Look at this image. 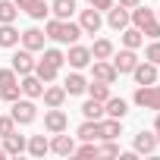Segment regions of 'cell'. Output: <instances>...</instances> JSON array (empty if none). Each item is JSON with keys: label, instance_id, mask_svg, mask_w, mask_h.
I'll return each mask as SVG.
<instances>
[{"label": "cell", "instance_id": "1", "mask_svg": "<svg viewBox=\"0 0 160 160\" xmlns=\"http://www.w3.org/2000/svg\"><path fill=\"white\" fill-rule=\"evenodd\" d=\"M44 35L57 44H75L78 38H82V25L78 22H69V19H47L44 22Z\"/></svg>", "mask_w": 160, "mask_h": 160}, {"label": "cell", "instance_id": "2", "mask_svg": "<svg viewBox=\"0 0 160 160\" xmlns=\"http://www.w3.org/2000/svg\"><path fill=\"white\" fill-rule=\"evenodd\" d=\"M129 22H132L141 35H148L151 41H154V38H160V22H157V13H154L151 7L138 3L135 10H129Z\"/></svg>", "mask_w": 160, "mask_h": 160}, {"label": "cell", "instance_id": "3", "mask_svg": "<svg viewBox=\"0 0 160 160\" xmlns=\"http://www.w3.org/2000/svg\"><path fill=\"white\" fill-rule=\"evenodd\" d=\"M132 101H135L141 110H160V85H157V82H154V85H138L135 94H132Z\"/></svg>", "mask_w": 160, "mask_h": 160}, {"label": "cell", "instance_id": "4", "mask_svg": "<svg viewBox=\"0 0 160 160\" xmlns=\"http://www.w3.org/2000/svg\"><path fill=\"white\" fill-rule=\"evenodd\" d=\"M13 119H16V126H32L35 119H38V107H35V101L32 98H16L13 101V113H10Z\"/></svg>", "mask_w": 160, "mask_h": 160}, {"label": "cell", "instance_id": "5", "mask_svg": "<svg viewBox=\"0 0 160 160\" xmlns=\"http://www.w3.org/2000/svg\"><path fill=\"white\" fill-rule=\"evenodd\" d=\"M110 63H113V69H116L119 75H132V69L138 66V57H135V50H132V47H122L119 53L113 50V57H110Z\"/></svg>", "mask_w": 160, "mask_h": 160}, {"label": "cell", "instance_id": "6", "mask_svg": "<svg viewBox=\"0 0 160 160\" xmlns=\"http://www.w3.org/2000/svg\"><path fill=\"white\" fill-rule=\"evenodd\" d=\"M44 129H47L50 135L66 132V129H69V116H66L60 107H47V113H44Z\"/></svg>", "mask_w": 160, "mask_h": 160}, {"label": "cell", "instance_id": "7", "mask_svg": "<svg viewBox=\"0 0 160 160\" xmlns=\"http://www.w3.org/2000/svg\"><path fill=\"white\" fill-rule=\"evenodd\" d=\"M66 63L72 66V69H85V66H91V47H82V44H69V53H66Z\"/></svg>", "mask_w": 160, "mask_h": 160}, {"label": "cell", "instance_id": "8", "mask_svg": "<svg viewBox=\"0 0 160 160\" xmlns=\"http://www.w3.org/2000/svg\"><path fill=\"white\" fill-rule=\"evenodd\" d=\"M91 75L98 78V82H107V85H113L116 78H119V72L113 69L110 60H91Z\"/></svg>", "mask_w": 160, "mask_h": 160}, {"label": "cell", "instance_id": "9", "mask_svg": "<svg viewBox=\"0 0 160 160\" xmlns=\"http://www.w3.org/2000/svg\"><path fill=\"white\" fill-rule=\"evenodd\" d=\"M78 25H82V35H98L101 25H104V16L91 7V10H82V16H78Z\"/></svg>", "mask_w": 160, "mask_h": 160}, {"label": "cell", "instance_id": "10", "mask_svg": "<svg viewBox=\"0 0 160 160\" xmlns=\"http://www.w3.org/2000/svg\"><path fill=\"white\" fill-rule=\"evenodd\" d=\"M19 41H22V47L25 50H44V41H47V35H44V28H25L22 35H19Z\"/></svg>", "mask_w": 160, "mask_h": 160}, {"label": "cell", "instance_id": "11", "mask_svg": "<svg viewBox=\"0 0 160 160\" xmlns=\"http://www.w3.org/2000/svg\"><path fill=\"white\" fill-rule=\"evenodd\" d=\"M132 75H135V85H154L157 82V66L151 63V60H138V66L132 69Z\"/></svg>", "mask_w": 160, "mask_h": 160}, {"label": "cell", "instance_id": "12", "mask_svg": "<svg viewBox=\"0 0 160 160\" xmlns=\"http://www.w3.org/2000/svg\"><path fill=\"white\" fill-rule=\"evenodd\" d=\"M13 69H16V75H28V72H35V57H32V50H16L13 57Z\"/></svg>", "mask_w": 160, "mask_h": 160}, {"label": "cell", "instance_id": "13", "mask_svg": "<svg viewBox=\"0 0 160 160\" xmlns=\"http://www.w3.org/2000/svg\"><path fill=\"white\" fill-rule=\"evenodd\" d=\"M13 3L22 13H28L32 19H47V13H50V7L44 3V0H13Z\"/></svg>", "mask_w": 160, "mask_h": 160}, {"label": "cell", "instance_id": "14", "mask_svg": "<svg viewBox=\"0 0 160 160\" xmlns=\"http://www.w3.org/2000/svg\"><path fill=\"white\" fill-rule=\"evenodd\" d=\"M107 25H110L113 32H122L126 25H132V22H129V10H122L119 3H113V7L107 10Z\"/></svg>", "mask_w": 160, "mask_h": 160}, {"label": "cell", "instance_id": "15", "mask_svg": "<svg viewBox=\"0 0 160 160\" xmlns=\"http://www.w3.org/2000/svg\"><path fill=\"white\" fill-rule=\"evenodd\" d=\"M132 148H135V154H154V151H157V135L141 129V132L132 138Z\"/></svg>", "mask_w": 160, "mask_h": 160}, {"label": "cell", "instance_id": "16", "mask_svg": "<svg viewBox=\"0 0 160 160\" xmlns=\"http://www.w3.org/2000/svg\"><path fill=\"white\" fill-rule=\"evenodd\" d=\"M19 91L25 94V98H41V91H44V82L35 75V72H28V75H22V82H19Z\"/></svg>", "mask_w": 160, "mask_h": 160}, {"label": "cell", "instance_id": "17", "mask_svg": "<svg viewBox=\"0 0 160 160\" xmlns=\"http://www.w3.org/2000/svg\"><path fill=\"white\" fill-rule=\"evenodd\" d=\"M63 88H66V94H85V88H88V78L78 72V69H72L69 75H66V82H63Z\"/></svg>", "mask_w": 160, "mask_h": 160}, {"label": "cell", "instance_id": "18", "mask_svg": "<svg viewBox=\"0 0 160 160\" xmlns=\"http://www.w3.org/2000/svg\"><path fill=\"white\" fill-rule=\"evenodd\" d=\"M41 98H44V107H63V101H66L69 94H66L63 85H44Z\"/></svg>", "mask_w": 160, "mask_h": 160}, {"label": "cell", "instance_id": "19", "mask_svg": "<svg viewBox=\"0 0 160 160\" xmlns=\"http://www.w3.org/2000/svg\"><path fill=\"white\" fill-rule=\"evenodd\" d=\"M25 144H28V138H25V135H19V132L3 135V151H7V157H19V154L25 151Z\"/></svg>", "mask_w": 160, "mask_h": 160}, {"label": "cell", "instance_id": "20", "mask_svg": "<svg viewBox=\"0 0 160 160\" xmlns=\"http://www.w3.org/2000/svg\"><path fill=\"white\" fill-rule=\"evenodd\" d=\"M50 151H53V154H60V157H69V154L75 151V138H72V135L57 132V135L50 138Z\"/></svg>", "mask_w": 160, "mask_h": 160}, {"label": "cell", "instance_id": "21", "mask_svg": "<svg viewBox=\"0 0 160 160\" xmlns=\"http://www.w3.org/2000/svg\"><path fill=\"white\" fill-rule=\"evenodd\" d=\"M0 47H7V50L19 47V28L13 22H0Z\"/></svg>", "mask_w": 160, "mask_h": 160}, {"label": "cell", "instance_id": "22", "mask_svg": "<svg viewBox=\"0 0 160 160\" xmlns=\"http://www.w3.org/2000/svg\"><path fill=\"white\" fill-rule=\"evenodd\" d=\"M98 126H101V138H104V141H110V138H119V135H122V119L107 116V119H98Z\"/></svg>", "mask_w": 160, "mask_h": 160}, {"label": "cell", "instance_id": "23", "mask_svg": "<svg viewBox=\"0 0 160 160\" xmlns=\"http://www.w3.org/2000/svg\"><path fill=\"white\" fill-rule=\"evenodd\" d=\"M35 75L41 78L44 85H50L53 78L60 75V66H53V63H47V60H35Z\"/></svg>", "mask_w": 160, "mask_h": 160}, {"label": "cell", "instance_id": "24", "mask_svg": "<svg viewBox=\"0 0 160 160\" xmlns=\"http://www.w3.org/2000/svg\"><path fill=\"white\" fill-rule=\"evenodd\" d=\"M104 113L113 116V119H122V116L129 113V104H126L122 98H113V94H110V98L104 101Z\"/></svg>", "mask_w": 160, "mask_h": 160}, {"label": "cell", "instance_id": "25", "mask_svg": "<svg viewBox=\"0 0 160 160\" xmlns=\"http://www.w3.org/2000/svg\"><path fill=\"white\" fill-rule=\"evenodd\" d=\"M113 57V41L110 38H98L91 44V60H110Z\"/></svg>", "mask_w": 160, "mask_h": 160}, {"label": "cell", "instance_id": "26", "mask_svg": "<svg viewBox=\"0 0 160 160\" xmlns=\"http://www.w3.org/2000/svg\"><path fill=\"white\" fill-rule=\"evenodd\" d=\"M82 141H98L101 138V126H98V119H85L82 126H78V132H75Z\"/></svg>", "mask_w": 160, "mask_h": 160}, {"label": "cell", "instance_id": "27", "mask_svg": "<svg viewBox=\"0 0 160 160\" xmlns=\"http://www.w3.org/2000/svg\"><path fill=\"white\" fill-rule=\"evenodd\" d=\"M119 38H122V47H132V50H138V47H141V44H144V35H141V32H138V28H135V25H132V28H129V25H126V28H122V35H119Z\"/></svg>", "mask_w": 160, "mask_h": 160}, {"label": "cell", "instance_id": "28", "mask_svg": "<svg viewBox=\"0 0 160 160\" xmlns=\"http://www.w3.org/2000/svg\"><path fill=\"white\" fill-rule=\"evenodd\" d=\"M25 151H28L32 157H44V154L50 151V141H47L44 135H32V138H28V144H25Z\"/></svg>", "mask_w": 160, "mask_h": 160}, {"label": "cell", "instance_id": "29", "mask_svg": "<svg viewBox=\"0 0 160 160\" xmlns=\"http://www.w3.org/2000/svg\"><path fill=\"white\" fill-rule=\"evenodd\" d=\"M50 13H53L57 19H69V16L75 13V0H53V3H50Z\"/></svg>", "mask_w": 160, "mask_h": 160}, {"label": "cell", "instance_id": "30", "mask_svg": "<svg viewBox=\"0 0 160 160\" xmlns=\"http://www.w3.org/2000/svg\"><path fill=\"white\" fill-rule=\"evenodd\" d=\"M88 98H94V101H107L110 98V85L107 82H98V78H94V82H88Z\"/></svg>", "mask_w": 160, "mask_h": 160}, {"label": "cell", "instance_id": "31", "mask_svg": "<svg viewBox=\"0 0 160 160\" xmlns=\"http://www.w3.org/2000/svg\"><path fill=\"white\" fill-rule=\"evenodd\" d=\"M82 113H85V119H101V116H104V101L88 98V101L82 104Z\"/></svg>", "mask_w": 160, "mask_h": 160}, {"label": "cell", "instance_id": "32", "mask_svg": "<svg viewBox=\"0 0 160 160\" xmlns=\"http://www.w3.org/2000/svg\"><path fill=\"white\" fill-rule=\"evenodd\" d=\"M16 16H19V7L13 0H0V22H13Z\"/></svg>", "mask_w": 160, "mask_h": 160}, {"label": "cell", "instance_id": "33", "mask_svg": "<svg viewBox=\"0 0 160 160\" xmlns=\"http://www.w3.org/2000/svg\"><path fill=\"white\" fill-rule=\"evenodd\" d=\"M144 60H151V63L160 69V38H154V41L144 47Z\"/></svg>", "mask_w": 160, "mask_h": 160}, {"label": "cell", "instance_id": "34", "mask_svg": "<svg viewBox=\"0 0 160 160\" xmlns=\"http://www.w3.org/2000/svg\"><path fill=\"white\" fill-rule=\"evenodd\" d=\"M13 85H19L16 69H13V66H10V69H0V91H3V88H13Z\"/></svg>", "mask_w": 160, "mask_h": 160}, {"label": "cell", "instance_id": "35", "mask_svg": "<svg viewBox=\"0 0 160 160\" xmlns=\"http://www.w3.org/2000/svg\"><path fill=\"white\" fill-rule=\"evenodd\" d=\"M41 60H47V63H53V66H63V63H66V53L57 50V47H44V57H41Z\"/></svg>", "mask_w": 160, "mask_h": 160}, {"label": "cell", "instance_id": "36", "mask_svg": "<svg viewBox=\"0 0 160 160\" xmlns=\"http://www.w3.org/2000/svg\"><path fill=\"white\" fill-rule=\"evenodd\" d=\"M98 157H119V144H116V138L104 141V144L98 148Z\"/></svg>", "mask_w": 160, "mask_h": 160}, {"label": "cell", "instance_id": "37", "mask_svg": "<svg viewBox=\"0 0 160 160\" xmlns=\"http://www.w3.org/2000/svg\"><path fill=\"white\" fill-rule=\"evenodd\" d=\"M72 154H75V157H98V144H94V141H85L82 148H75Z\"/></svg>", "mask_w": 160, "mask_h": 160}, {"label": "cell", "instance_id": "38", "mask_svg": "<svg viewBox=\"0 0 160 160\" xmlns=\"http://www.w3.org/2000/svg\"><path fill=\"white\" fill-rule=\"evenodd\" d=\"M10 132H16V119L13 116H0V138L10 135Z\"/></svg>", "mask_w": 160, "mask_h": 160}, {"label": "cell", "instance_id": "39", "mask_svg": "<svg viewBox=\"0 0 160 160\" xmlns=\"http://www.w3.org/2000/svg\"><path fill=\"white\" fill-rule=\"evenodd\" d=\"M19 94H22V91H19V85H13V88H3V91H0V101H10V104H13Z\"/></svg>", "mask_w": 160, "mask_h": 160}, {"label": "cell", "instance_id": "40", "mask_svg": "<svg viewBox=\"0 0 160 160\" xmlns=\"http://www.w3.org/2000/svg\"><path fill=\"white\" fill-rule=\"evenodd\" d=\"M116 3H119V7H122V10H135V7H138V3H141V0H116Z\"/></svg>", "mask_w": 160, "mask_h": 160}, {"label": "cell", "instance_id": "41", "mask_svg": "<svg viewBox=\"0 0 160 160\" xmlns=\"http://www.w3.org/2000/svg\"><path fill=\"white\" fill-rule=\"evenodd\" d=\"M154 135H157V144H160V110H157V119H154Z\"/></svg>", "mask_w": 160, "mask_h": 160}, {"label": "cell", "instance_id": "42", "mask_svg": "<svg viewBox=\"0 0 160 160\" xmlns=\"http://www.w3.org/2000/svg\"><path fill=\"white\" fill-rule=\"evenodd\" d=\"M0 157H7V151H3V148H0Z\"/></svg>", "mask_w": 160, "mask_h": 160}, {"label": "cell", "instance_id": "43", "mask_svg": "<svg viewBox=\"0 0 160 160\" xmlns=\"http://www.w3.org/2000/svg\"><path fill=\"white\" fill-rule=\"evenodd\" d=\"M157 22H160V10H157Z\"/></svg>", "mask_w": 160, "mask_h": 160}, {"label": "cell", "instance_id": "44", "mask_svg": "<svg viewBox=\"0 0 160 160\" xmlns=\"http://www.w3.org/2000/svg\"><path fill=\"white\" fill-rule=\"evenodd\" d=\"M88 3H94V0H88Z\"/></svg>", "mask_w": 160, "mask_h": 160}]
</instances>
